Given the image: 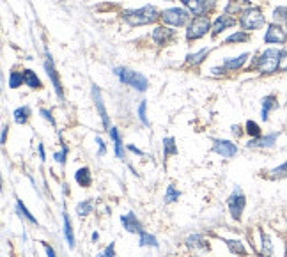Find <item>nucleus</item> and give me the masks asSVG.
I'll return each mask as SVG.
<instances>
[{
    "label": "nucleus",
    "mask_w": 287,
    "mask_h": 257,
    "mask_svg": "<svg viewBox=\"0 0 287 257\" xmlns=\"http://www.w3.org/2000/svg\"><path fill=\"white\" fill-rule=\"evenodd\" d=\"M122 18H124L126 23L132 25V27H140V25H149L153 21H156L158 18H161V13L156 9L154 5H144L140 9L124 11Z\"/></svg>",
    "instance_id": "f257e3e1"
},
{
    "label": "nucleus",
    "mask_w": 287,
    "mask_h": 257,
    "mask_svg": "<svg viewBox=\"0 0 287 257\" xmlns=\"http://www.w3.org/2000/svg\"><path fill=\"white\" fill-rule=\"evenodd\" d=\"M280 59H282V50L269 48L264 54H261L253 68L261 75H273L277 69H280Z\"/></svg>",
    "instance_id": "f03ea898"
},
{
    "label": "nucleus",
    "mask_w": 287,
    "mask_h": 257,
    "mask_svg": "<svg viewBox=\"0 0 287 257\" xmlns=\"http://www.w3.org/2000/svg\"><path fill=\"white\" fill-rule=\"evenodd\" d=\"M115 75L122 83H126V85L133 87L135 91L144 92L147 89V85H149V82H147V78L144 77V75L132 71V69H128V68H115Z\"/></svg>",
    "instance_id": "7ed1b4c3"
},
{
    "label": "nucleus",
    "mask_w": 287,
    "mask_h": 257,
    "mask_svg": "<svg viewBox=\"0 0 287 257\" xmlns=\"http://www.w3.org/2000/svg\"><path fill=\"white\" fill-rule=\"evenodd\" d=\"M266 20H264L263 11L259 7H249L239 15V25L245 30H257L261 27H264Z\"/></svg>",
    "instance_id": "20e7f679"
},
{
    "label": "nucleus",
    "mask_w": 287,
    "mask_h": 257,
    "mask_svg": "<svg viewBox=\"0 0 287 257\" xmlns=\"http://www.w3.org/2000/svg\"><path fill=\"white\" fill-rule=\"evenodd\" d=\"M211 29V21L208 16H197L190 21L188 29H186V39L188 41H195L200 39L202 36L208 34V30Z\"/></svg>",
    "instance_id": "39448f33"
},
{
    "label": "nucleus",
    "mask_w": 287,
    "mask_h": 257,
    "mask_svg": "<svg viewBox=\"0 0 287 257\" xmlns=\"http://www.w3.org/2000/svg\"><path fill=\"white\" fill-rule=\"evenodd\" d=\"M227 204H229V209H230V217H232L234 220H241L243 209H245V206H247V197H245L243 190L239 188V186H236L234 192L230 194Z\"/></svg>",
    "instance_id": "423d86ee"
},
{
    "label": "nucleus",
    "mask_w": 287,
    "mask_h": 257,
    "mask_svg": "<svg viewBox=\"0 0 287 257\" xmlns=\"http://www.w3.org/2000/svg\"><path fill=\"white\" fill-rule=\"evenodd\" d=\"M161 20L169 25H174V27H183L190 21V13L181 7H171V9H165L161 13Z\"/></svg>",
    "instance_id": "0eeeda50"
},
{
    "label": "nucleus",
    "mask_w": 287,
    "mask_h": 257,
    "mask_svg": "<svg viewBox=\"0 0 287 257\" xmlns=\"http://www.w3.org/2000/svg\"><path fill=\"white\" fill-rule=\"evenodd\" d=\"M264 41L269 44H282L287 41V34L286 30L280 27L278 23H271L266 30V36H264Z\"/></svg>",
    "instance_id": "6e6552de"
},
{
    "label": "nucleus",
    "mask_w": 287,
    "mask_h": 257,
    "mask_svg": "<svg viewBox=\"0 0 287 257\" xmlns=\"http://www.w3.org/2000/svg\"><path fill=\"white\" fill-rule=\"evenodd\" d=\"M213 151L222 158H232L238 155V146L230 140H216L213 146Z\"/></svg>",
    "instance_id": "1a4fd4ad"
},
{
    "label": "nucleus",
    "mask_w": 287,
    "mask_h": 257,
    "mask_svg": "<svg viewBox=\"0 0 287 257\" xmlns=\"http://www.w3.org/2000/svg\"><path fill=\"white\" fill-rule=\"evenodd\" d=\"M121 223L122 227L126 229L128 233H133V234H140L144 229H142V223L138 222V218H136L135 213H128V215H122L121 217Z\"/></svg>",
    "instance_id": "9d476101"
},
{
    "label": "nucleus",
    "mask_w": 287,
    "mask_h": 257,
    "mask_svg": "<svg viewBox=\"0 0 287 257\" xmlns=\"http://www.w3.org/2000/svg\"><path fill=\"white\" fill-rule=\"evenodd\" d=\"M93 98H94V103H96L97 112H99V116H101L103 126H105V130L108 131V114H107V110H105L101 92H99V87H97V85H93Z\"/></svg>",
    "instance_id": "9b49d317"
},
{
    "label": "nucleus",
    "mask_w": 287,
    "mask_h": 257,
    "mask_svg": "<svg viewBox=\"0 0 287 257\" xmlns=\"http://www.w3.org/2000/svg\"><path fill=\"white\" fill-rule=\"evenodd\" d=\"M153 39H154V43L160 44V46L169 44L172 39H174V30L167 29V27H158V29H154V32H153Z\"/></svg>",
    "instance_id": "f8f14e48"
},
{
    "label": "nucleus",
    "mask_w": 287,
    "mask_h": 257,
    "mask_svg": "<svg viewBox=\"0 0 287 257\" xmlns=\"http://www.w3.org/2000/svg\"><path fill=\"white\" fill-rule=\"evenodd\" d=\"M44 69H46L50 80L54 82V89H55V92H57V96L62 98V85H60V78H58L57 71H55V66H54V62H52V59L50 57H48V60L44 62Z\"/></svg>",
    "instance_id": "ddd939ff"
},
{
    "label": "nucleus",
    "mask_w": 287,
    "mask_h": 257,
    "mask_svg": "<svg viewBox=\"0 0 287 257\" xmlns=\"http://www.w3.org/2000/svg\"><path fill=\"white\" fill-rule=\"evenodd\" d=\"M185 7L190 9V13H193L195 16H204L208 11V2L206 0H181Z\"/></svg>",
    "instance_id": "4468645a"
},
{
    "label": "nucleus",
    "mask_w": 287,
    "mask_h": 257,
    "mask_svg": "<svg viewBox=\"0 0 287 257\" xmlns=\"http://www.w3.org/2000/svg\"><path fill=\"white\" fill-rule=\"evenodd\" d=\"M232 25H236V20L230 18L227 13L222 15V16H218L216 21H214V25H213V36H218L220 32H224L227 27H232Z\"/></svg>",
    "instance_id": "2eb2a0df"
},
{
    "label": "nucleus",
    "mask_w": 287,
    "mask_h": 257,
    "mask_svg": "<svg viewBox=\"0 0 287 257\" xmlns=\"http://www.w3.org/2000/svg\"><path fill=\"white\" fill-rule=\"evenodd\" d=\"M277 133H271V135H266V137H259V138H252V140H249V144H247V147H261V149H264V147H271L275 142H277Z\"/></svg>",
    "instance_id": "dca6fc26"
},
{
    "label": "nucleus",
    "mask_w": 287,
    "mask_h": 257,
    "mask_svg": "<svg viewBox=\"0 0 287 257\" xmlns=\"http://www.w3.org/2000/svg\"><path fill=\"white\" fill-rule=\"evenodd\" d=\"M75 179H77V183L80 184V186L89 188L91 183H93V174H91V170H89L87 167H82V169H78L77 172H75Z\"/></svg>",
    "instance_id": "f3484780"
},
{
    "label": "nucleus",
    "mask_w": 287,
    "mask_h": 257,
    "mask_svg": "<svg viewBox=\"0 0 287 257\" xmlns=\"http://www.w3.org/2000/svg\"><path fill=\"white\" fill-rule=\"evenodd\" d=\"M247 59H249V54L239 55V57H236V59H229V60H225L224 62V69L225 71H236V69H239L247 62Z\"/></svg>",
    "instance_id": "a211bd4d"
},
{
    "label": "nucleus",
    "mask_w": 287,
    "mask_h": 257,
    "mask_svg": "<svg viewBox=\"0 0 287 257\" xmlns=\"http://www.w3.org/2000/svg\"><path fill=\"white\" fill-rule=\"evenodd\" d=\"M64 236H66V241H68L69 248H75V234H73V227H71V220H69L68 213L64 211Z\"/></svg>",
    "instance_id": "6ab92c4d"
},
{
    "label": "nucleus",
    "mask_w": 287,
    "mask_h": 257,
    "mask_svg": "<svg viewBox=\"0 0 287 257\" xmlns=\"http://www.w3.org/2000/svg\"><path fill=\"white\" fill-rule=\"evenodd\" d=\"M250 7V2H247V0H230V4L227 5V9H225V13L227 15H230V13H243L245 9H249Z\"/></svg>",
    "instance_id": "aec40b11"
},
{
    "label": "nucleus",
    "mask_w": 287,
    "mask_h": 257,
    "mask_svg": "<svg viewBox=\"0 0 287 257\" xmlns=\"http://www.w3.org/2000/svg\"><path fill=\"white\" fill-rule=\"evenodd\" d=\"M210 55V50L208 48H202L200 52L197 54H190L186 57V64H190V66H199L200 62H204V59Z\"/></svg>",
    "instance_id": "412c9836"
},
{
    "label": "nucleus",
    "mask_w": 287,
    "mask_h": 257,
    "mask_svg": "<svg viewBox=\"0 0 287 257\" xmlns=\"http://www.w3.org/2000/svg\"><path fill=\"white\" fill-rule=\"evenodd\" d=\"M275 107H277V99H275V96H266V98H264V99H263V112H261V117H263L264 121H268L269 112H271Z\"/></svg>",
    "instance_id": "4be33fe9"
},
{
    "label": "nucleus",
    "mask_w": 287,
    "mask_h": 257,
    "mask_svg": "<svg viewBox=\"0 0 287 257\" xmlns=\"http://www.w3.org/2000/svg\"><path fill=\"white\" fill-rule=\"evenodd\" d=\"M23 80L30 89H41L43 87V85H41V80H39V78L36 77L34 71H30V69L23 71Z\"/></svg>",
    "instance_id": "5701e85b"
},
{
    "label": "nucleus",
    "mask_w": 287,
    "mask_h": 257,
    "mask_svg": "<svg viewBox=\"0 0 287 257\" xmlns=\"http://www.w3.org/2000/svg\"><path fill=\"white\" fill-rule=\"evenodd\" d=\"M225 243H227L230 254H234V256H247V248L243 247L241 241H238V239H227Z\"/></svg>",
    "instance_id": "b1692460"
},
{
    "label": "nucleus",
    "mask_w": 287,
    "mask_h": 257,
    "mask_svg": "<svg viewBox=\"0 0 287 257\" xmlns=\"http://www.w3.org/2000/svg\"><path fill=\"white\" fill-rule=\"evenodd\" d=\"M186 245H188L190 248H208V241H206L200 234L188 236V238H186Z\"/></svg>",
    "instance_id": "393cba45"
},
{
    "label": "nucleus",
    "mask_w": 287,
    "mask_h": 257,
    "mask_svg": "<svg viewBox=\"0 0 287 257\" xmlns=\"http://www.w3.org/2000/svg\"><path fill=\"white\" fill-rule=\"evenodd\" d=\"M15 122L16 124H25V122L29 121V117H30V108L29 107H19L15 110Z\"/></svg>",
    "instance_id": "a878e982"
},
{
    "label": "nucleus",
    "mask_w": 287,
    "mask_h": 257,
    "mask_svg": "<svg viewBox=\"0 0 287 257\" xmlns=\"http://www.w3.org/2000/svg\"><path fill=\"white\" fill-rule=\"evenodd\" d=\"M110 137L114 138V146H115V156H117V158H122V156H124V149H122V140H121V137H119V131H117L115 128H112V130H110Z\"/></svg>",
    "instance_id": "bb28decb"
},
{
    "label": "nucleus",
    "mask_w": 287,
    "mask_h": 257,
    "mask_svg": "<svg viewBox=\"0 0 287 257\" xmlns=\"http://www.w3.org/2000/svg\"><path fill=\"white\" fill-rule=\"evenodd\" d=\"M138 245L140 247H158V241L156 238L153 236L151 233H146V231H142L140 233V239H138Z\"/></svg>",
    "instance_id": "cd10ccee"
},
{
    "label": "nucleus",
    "mask_w": 287,
    "mask_h": 257,
    "mask_svg": "<svg viewBox=\"0 0 287 257\" xmlns=\"http://www.w3.org/2000/svg\"><path fill=\"white\" fill-rule=\"evenodd\" d=\"M16 209H18V213L21 215V217H25V218L29 220L30 223H34V225H38V220H36V217H34V215H32V213H30L29 209L25 208V204L21 202V200H19V199L16 200Z\"/></svg>",
    "instance_id": "c85d7f7f"
},
{
    "label": "nucleus",
    "mask_w": 287,
    "mask_h": 257,
    "mask_svg": "<svg viewBox=\"0 0 287 257\" xmlns=\"http://www.w3.org/2000/svg\"><path fill=\"white\" fill-rule=\"evenodd\" d=\"M93 209H94V206L91 200H82V202L77 206V215L78 217H87V215L93 213Z\"/></svg>",
    "instance_id": "c756f323"
},
{
    "label": "nucleus",
    "mask_w": 287,
    "mask_h": 257,
    "mask_svg": "<svg viewBox=\"0 0 287 257\" xmlns=\"http://www.w3.org/2000/svg\"><path fill=\"white\" fill-rule=\"evenodd\" d=\"M163 155H165V158L171 155H177V146H175V140L172 137L163 140Z\"/></svg>",
    "instance_id": "7c9ffc66"
},
{
    "label": "nucleus",
    "mask_w": 287,
    "mask_h": 257,
    "mask_svg": "<svg viewBox=\"0 0 287 257\" xmlns=\"http://www.w3.org/2000/svg\"><path fill=\"white\" fill-rule=\"evenodd\" d=\"M179 197H181L179 190H175L174 184H171L165 192V202H175V200H179Z\"/></svg>",
    "instance_id": "2f4dec72"
},
{
    "label": "nucleus",
    "mask_w": 287,
    "mask_h": 257,
    "mask_svg": "<svg viewBox=\"0 0 287 257\" xmlns=\"http://www.w3.org/2000/svg\"><path fill=\"white\" fill-rule=\"evenodd\" d=\"M250 39V36L247 32H236V34L229 36V38L225 39V43H247Z\"/></svg>",
    "instance_id": "473e14b6"
},
{
    "label": "nucleus",
    "mask_w": 287,
    "mask_h": 257,
    "mask_svg": "<svg viewBox=\"0 0 287 257\" xmlns=\"http://www.w3.org/2000/svg\"><path fill=\"white\" fill-rule=\"evenodd\" d=\"M23 82L25 80H23V75L21 73H16V71L9 73V87L11 89H18Z\"/></svg>",
    "instance_id": "72a5a7b5"
},
{
    "label": "nucleus",
    "mask_w": 287,
    "mask_h": 257,
    "mask_svg": "<svg viewBox=\"0 0 287 257\" xmlns=\"http://www.w3.org/2000/svg\"><path fill=\"white\" fill-rule=\"evenodd\" d=\"M263 256L264 257H273V245L269 236L263 234Z\"/></svg>",
    "instance_id": "f704fd0d"
},
{
    "label": "nucleus",
    "mask_w": 287,
    "mask_h": 257,
    "mask_svg": "<svg viewBox=\"0 0 287 257\" xmlns=\"http://www.w3.org/2000/svg\"><path fill=\"white\" fill-rule=\"evenodd\" d=\"M247 133H249L250 137H253V138H259V137H261V128H259L257 122H253V121L247 122Z\"/></svg>",
    "instance_id": "c9c22d12"
},
{
    "label": "nucleus",
    "mask_w": 287,
    "mask_h": 257,
    "mask_svg": "<svg viewBox=\"0 0 287 257\" xmlns=\"http://www.w3.org/2000/svg\"><path fill=\"white\" fill-rule=\"evenodd\" d=\"M273 20L287 23V7H277V9L273 11Z\"/></svg>",
    "instance_id": "e433bc0d"
},
{
    "label": "nucleus",
    "mask_w": 287,
    "mask_h": 257,
    "mask_svg": "<svg viewBox=\"0 0 287 257\" xmlns=\"http://www.w3.org/2000/svg\"><path fill=\"white\" fill-rule=\"evenodd\" d=\"M146 108H147V103L146 101H142L140 103V107H138V119H140L146 126H149V121H147V116H146Z\"/></svg>",
    "instance_id": "4c0bfd02"
},
{
    "label": "nucleus",
    "mask_w": 287,
    "mask_h": 257,
    "mask_svg": "<svg viewBox=\"0 0 287 257\" xmlns=\"http://www.w3.org/2000/svg\"><path fill=\"white\" fill-rule=\"evenodd\" d=\"M96 257H115V245L114 243H110L103 252H99Z\"/></svg>",
    "instance_id": "58836bf2"
},
{
    "label": "nucleus",
    "mask_w": 287,
    "mask_h": 257,
    "mask_svg": "<svg viewBox=\"0 0 287 257\" xmlns=\"http://www.w3.org/2000/svg\"><path fill=\"white\" fill-rule=\"evenodd\" d=\"M66 155H68V147L62 146V151H58V153H55L54 155L55 161H58L60 165H64V163H66Z\"/></svg>",
    "instance_id": "ea45409f"
},
{
    "label": "nucleus",
    "mask_w": 287,
    "mask_h": 257,
    "mask_svg": "<svg viewBox=\"0 0 287 257\" xmlns=\"http://www.w3.org/2000/svg\"><path fill=\"white\" fill-rule=\"evenodd\" d=\"M282 174L287 176V161L284 163V165H280V167H277V169L271 170V176H282Z\"/></svg>",
    "instance_id": "a19ab883"
},
{
    "label": "nucleus",
    "mask_w": 287,
    "mask_h": 257,
    "mask_svg": "<svg viewBox=\"0 0 287 257\" xmlns=\"http://www.w3.org/2000/svg\"><path fill=\"white\" fill-rule=\"evenodd\" d=\"M96 142H97V146H99V151H97V156H103L105 153H107V147H105V142L99 138V137H96Z\"/></svg>",
    "instance_id": "79ce46f5"
},
{
    "label": "nucleus",
    "mask_w": 287,
    "mask_h": 257,
    "mask_svg": "<svg viewBox=\"0 0 287 257\" xmlns=\"http://www.w3.org/2000/svg\"><path fill=\"white\" fill-rule=\"evenodd\" d=\"M280 71H287V52H282V59H280Z\"/></svg>",
    "instance_id": "37998d69"
},
{
    "label": "nucleus",
    "mask_w": 287,
    "mask_h": 257,
    "mask_svg": "<svg viewBox=\"0 0 287 257\" xmlns=\"http://www.w3.org/2000/svg\"><path fill=\"white\" fill-rule=\"evenodd\" d=\"M43 247H44V252H46V256H48V257H57V254H55V250H54V248H52V247H50L48 243H44Z\"/></svg>",
    "instance_id": "c03bdc74"
},
{
    "label": "nucleus",
    "mask_w": 287,
    "mask_h": 257,
    "mask_svg": "<svg viewBox=\"0 0 287 257\" xmlns=\"http://www.w3.org/2000/svg\"><path fill=\"white\" fill-rule=\"evenodd\" d=\"M41 116H43L46 121H50L52 124H54V117H52V114H50L48 110H41Z\"/></svg>",
    "instance_id": "a18cd8bd"
},
{
    "label": "nucleus",
    "mask_w": 287,
    "mask_h": 257,
    "mask_svg": "<svg viewBox=\"0 0 287 257\" xmlns=\"http://www.w3.org/2000/svg\"><path fill=\"white\" fill-rule=\"evenodd\" d=\"M128 149H130V151H132V153H136V155H144V153H142V151L140 149H138V147H135V146H132V144H130V146H128Z\"/></svg>",
    "instance_id": "49530a36"
},
{
    "label": "nucleus",
    "mask_w": 287,
    "mask_h": 257,
    "mask_svg": "<svg viewBox=\"0 0 287 257\" xmlns=\"http://www.w3.org/2000/svg\"><path fill=\"white\" fill-rule=\"evenodd\" d=\"M39 156H41V161L46 160V156H44V147H43V144H39Z\"/></svg>",
    "instance_id": "de8ad7c7"
},
{
    "label": "nucleus",
    "mask_w": 287,
    "mask_h": 257,
    "mask_svg": "<svg viewBox=\"0 0 287 257\" xmlns=\"http://www.w3.org/2000/svg\"><path fill=\"white\" fill-rule=\"evenodd\" d=\"M7 130H9L7 126L2 128V144H5V138H7Z\"/></svg>",
    "instance_id": "09e8293b"
},
{
    "label": "nucleus",
    "mask_w": 287,
    "mask_h": 257,
    "mask_svg": "<svg viewBox=\"0 0 287 257\" xmlns=\"http://www.w3.org/2000/svg\"><path fill=\"white\" fill-rule=\"evenodd\" d=\"M232 133H234V135H236V137L241 135V131H239V126H232Z\"/></svg>",
    "instance_id": "8fccbe9b"
},
{
    "label": "nucleus",
    "mask_w": 287,
    "mask_h": 257,
    "mask_svg": "<svg viewBox=\"0 0 287 257\" xmlns=\"http://www.w3.org/2000/svg\"><path fill=\"white\" fill-rule=\"evenodd\" d=\"M97 238H99V234L94 233V234H93V241H97Z\"/></svg>",
    "instance_id": "3c124183"
},
{
    "label": "nucleus",
    "mask_w": 287,
    "mask_h": 257,
    "mask_svg": "<svg viewBox=\"0 0 287 257\" xmlns=\"http://www.w3.org/2000/svg\"><path fill=\"white\" fill-rule=\"evenodd\" d=\"M206 2H210L211 5H214V4H216V0H206Z\"/></svg>",
    "instance_id": "603ef678"
},
{
    "label": "nucleus",
    "mask_w": 287,
    "mask_h": 257,
    "mask_svg": "<svg viewBox=\"0 0 287 257\" xmlns=\"http://www.w3.org/2000/svg\"><path fill=\"white\" fill-rule=\"evenodd\" d=\"M286 27H287V23H286Z\"/></svg>",
    "instance_id": "864d4df0"
}]
</instances>
